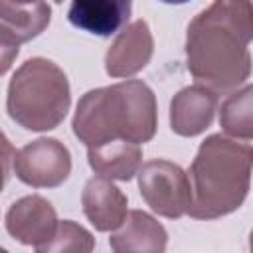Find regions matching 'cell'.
<instances>
[{"label":"cell","instance_id":"cell-8","mask_svg":"<svg viewBox=\"0 0 253 253\" xmlns=\"http://www.w3.org/2000/svg\"><path fill=\"white\" fill-rule=\"evenodd\" d=\"M57 215L53 206L38 196H24L6 211V231L22 245H32L40 251L57 229Z\"/></svg>","mask_w":253,"mask_h":253},{"label":"cell","instance_id":"cell-5","mask_svg":"<svg viewBox=\"0 0 253 253\" xmlns=\"http://www.w3.org/2000/svg\"><path fill=\"white\" fill-rule=\"evenodd\" d=\"M138 190L146 206L168 219H178L192 206V186L188 174L170 160H148L138 170Z\"/></svg>","mask_w":253,"mask_h":253},{"label":"cell","instance_id":"cell-16","mask_svg":"<svg viewBox=\"0 0 253 253\" xmlns=\"http://www.w3.org/2000/svg\"><path fill=\"white\" fill-rule=\"evenodd\" d=\"M95 247L93 235L79 223L63 219L57 223L55 235L40 249L43 251H79V253H89Z\"/></svg>","mask_w":253,"mask_h":253},{"label":"cell","instance_id":"cell-17","mask_svg":"<svg viewBox=\"0 0 253 253\" xmlns=\"http://www.w3.org/2000/svg\"><path fill=\"white\" fill-rule=\"evenodd\" d=\"M0 2H10V4H34V2H42V0H0Z\"/></svg>","mask_w":253,"mask_h":253},{"label":"cell","instance_id":"cell-10","mask_svg":"<svg viewBox=\"0 0 253 253\" xmlns=\"http://www.w3.org/2000/svg\"><path fill=\"white\" fill-rule=\"evenodd\" d=\"M215 111V91L200 83L184 87L170 101V126L180 136H198L213 123Z\"/></svg>","mask_w":253,"mask_h":253},{"label":"cell","instance_id":"cell-11","mask_svg":"<svg viewBox=\"0 0 253 253\" xmlns=\"http://www.w3.org/2000/svg\"><path fill=\"white\" fill-rule=\"evenodd\" d=\"M81 206L85 217L97 231L119 229L128 213L126 196L111 182V178L101 174L87 180L81 194Z\"/></svg>","mask_w":253,"mask_h":253},{"label":"cell","instance_id":"cell-6","mask_svg":"<svg viewBox=\"0 0 253 253\" xmlns=\"http://www.w3.org/2000/svg\"><path fill=\"white\" fill-rule=\"evenodd\" d=\"M71 154L57 138H38L14 154V174L32 188H55L69 178Z\"/></svg>","mask_w":253,"mask_h":253},{"label":"cell","instance_id":"cell-9","mask_svg":"<svg viewBox=\"0 0 253 253\" xmlns=\"http://www.w3.org/2000/svg\"><path fill=\"white\" fill-rule=\"evenodd\" d=\"M154 40L144 20H134L119 32L105 53V71L111 77H130L144 69L152 57Z\"/></svg>","mask_w":253,"mask_h":253},{"label":"cell","instance_id":"cell-3","mask_svg":"<svg viewBox=\"0 0 253 253\" xmlns=\"http://www.w3.org/2000/svg\"><path fill=\"white\" fill-rule=\"evenodd\" d=\"M253 146L223 134L208 136L190 166L192 206L188 215L217 219L235 211L247 198Z\"/></svg>","mask_w":253,"mask_h":253},{"label":"cell","instance_id":"cell-14","mask_svg":"<svg viewBox=\"0 0 253 253\" xmlns=\"http://www.w3.org/2000/svg\"><path fill=\"white\" fill-rule=\"evenodd\" d=\"M89 166L111 180L126 182L138 174L142 166V150L136 142L130 140H109L97 146L87 148Z\"/></svg>","mask_w":253,"mask_h":253},{"label":"cell","instance_id":"cell-15","mask_svg":"<svg viewBox=\"0 0 253 253\" xmlns=\"http://www.w3.org/2000/svg\"><path fill=\"white\" fill-rule=\"evenodd\" d=\"M219 126L233 138L253 140V85L231 93L221 103Z\"/></svg>","mask_w":253,"mask_h":253},{"label":"cell","instance_id":"cell-18","mask_svg":"<svg viewBox=\"0 0 253 253\" xmlns=\"http://www.w3.org/2000/svg\"><path fill=\"white\" fill-rule=\"evenodd\" d=\"M160 2H164V4H186L190 0H160Z\"/></svg>","mask_w":253,"mask_h":253},{"label":"cell","instance_id":"cell-4","mask_svg":"<svg viewBox=\"0 0 253 253\" xmlns=\"http://www.w3.org/2000/svg\"><path fill=\"white\" fill-rule=\"evenodd\" d=\"M71 105L69 81L63 69L45 59H26L8 83L6 109L12 121L28 130H51Z\"/></svg>","mask_w":253,"mask_h":253},{"label":"cell","instance_id":"cell-7","mask_svg":"<svg viewBox=\"0 0 253 253\" xmlns=\"http://www.w3.org/2000/svg\"><path fill=\"white\" fill-rule=\"evenodd\" d=\"M51 20L47 2L34 4H10L0 2V51H2V73L12 65V59L20 51V43L40 36Z\"/></svg>","mask_w":253,"mask_h":253},{"label":"cell","instance_id":"cell-13","mask_svg":"<svg viewBox=\"0 0 253 253\" xmlns=\"http://www.w3.org/2000/svg\"><path fill=\"white\" fill-rule=\"evenodd\" d=\"M166 243H168V233L164 225L142 210L128 211L119 231H115L109 237L111 249L119 253L125 251L160 253L166 249Z\"/></svg>","mask_w":253,"mask_h":253},{"label":"cell","instance_id":"cell-19","mask_svg":"<svg viewBox=\"0 0 253 253\" xmlns=\"http://www.w3.org/2000/svg\"><path fill=\"white\" fill-rule=\"evenodd\" d=\"M249 249L253 251V231H251V235H249Z\"/></svg>","mask_w":253,"mask_h":253},{"label":"cell","instance_id":"cell-12","mask_svg":"<svg viewBox=\"0 0 253 253\" xmlns=\"http://www.w3.org/2000/svg\"><path fill=\"white\" fill-rule=\"evenodd\" d=\"M132 0H71L67 20L93 36L107 38L126 26Z\"/></svg>","mask_w":253,"mask_h":253},{"label":"cell","instance_id":"cell-20","mask_svg":"<svg viewBox=\"0 0 253 253\" xmlns=\"http://www.w3.org/2000/svg\"><path fill=\"white\" fill-rule=\"evenodd\" d=\"M53 2H57V4H61V2H63V0H53Z\"/></svg>","mask_w":253,"mask_h":253},{"label":"cell","instance_id":"cell-2","mask_svg":"<svg viewBox=\"0 0 253 253\" xmlns=\"http://www.w3.org/2000/svg\"><path fill=\"white\" fill-rule=\"evenodd\" d=\"M71 126L87 148L119 138L144 144L158 126L154 93L138 79L91 89L79 99Z\"/></svg>","mask_w":253,"mask_h":253},{"label":"cell","instance_id":"cell-1","mask_svg":"<svg viewBox=\"0 0 253 253\" xmlns=\"http://www.w3.org/2000/svg\"><path fill=\"white\" fill-rule=\"evenodd\" d=\"M253 2L213 0L186 32V65L192 77L215 91L229 93L251 73Z\"/></svg>","mask_w":253,"mask_h":253}]
</instances>
